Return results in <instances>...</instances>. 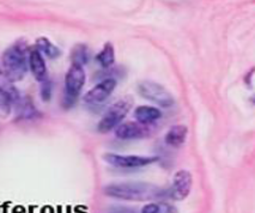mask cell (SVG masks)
<instances>
[{
	"label": "cell",
	"instance_id": "6da1fadb",
	"mask_svg": "<svg viewBox=\"0 0 255 213\" xmlns=\"http://www.w3.org/2000/svg\"><path fill=\"white\" fill-rule=\"evenodd\" d=\"M105 194L109 198L127 201H150L161 199L168 192L149 182L127 181L107 185Z\"/></svg>",
	"mask_w": 255,
	"mask_h": 213
},
{
	"label": "cell",
	"instance_id": "7a4b0ae2",
	"mask_svg": "<svg viewBox=\"0 0 255 213\" xmlns=\"http://www.w3.org/2000/svg\"><path fill=\"white\" fill-rule=\"evenodd\" d=\"M28 47L24 41H17L2 54V72L11 82L23 81L28 72Z\"/></svg>",
	"mask_w": 255,
	"mask_h": 213
},
{
	"label": "cell",
	"instance_id": "3957f363",
	"mask_svg": "<svg viewBox=\"0 0 255 213\" xmlns=\"http://www.w3.org/2000/svg\"><path fill=\"white\" fill-rule=\"evenodd\" d=\"M133 106V101L131 97H125L114 103L111 108L107 110V113L103 115V117L97 125V129L101 133L111 132L112 129L117 128V127L123 122V120L127 116Z\"/></svg>",
	"mask_w": 255,
	"mask_h": 213
},
{
	"label": "cell",
	"instance_id": "277c9868",
	"mask_svg": "<svg viewBox=\"0 0 255 213\" xmlns=\"http://www.w3.org/2000/svg\"><path fill=\"white\" fill-rule=\"evenodd\" d=\"M85 75L84 67L81 65L72 64L69 71L65 76V97L64 102L66 106H71L75 103L77 97L81 94L83 87L85 84Z\"/></svg>",
	"mask_w": 255,
	"mask_h": 213
},
{
	"label": "cell",
	"instance_id": "5b68a950",
	"mask_svg": "<svg viewBox=\"0 0 255 213\" xmlns=\"http://www.w3.org/2000/svg\"><path fill=\"white\" fill-rule=\"evenodd\" d=\"M138 93L143 99L150 101L162 108H169L175 103L173 95L163 85L153 81H143L139 83Z\"/></svg>",
	"mask_w": 255,
	"mask_h": 213
},
{
	"label": "cell",
	"instance_id": "8992f818",
	"mask_svg": "<svg viewBox=\"0 0 255 213\" xmlns=\"http://www.w3.org/2000/svg\"><path fill=\"white\" fill-rule=\"evenodd\" d=\"M105 161L112 167L119 169H137L147 167L158 161L157 156H137V155H119V153H106Z\"/></svg>",
	"mask_w": 255,
	"mask_h": 213
},
{
	"label": "cell",
	"instance_id": "52a82bcc",
	"mask_svg": "<svg viewBox=\"0 0 255 213\" xmlns=\"http://www.w3.org/2000/svg\"><path fill=\"white\" fill-rule=\"evenodd\" d=\"M118 82L114 78H106L99 84H96L93 89L88 91L84 96V102L88 105H101L106 100L109 99V96L114 93L117 88Z\"/></svg>",
	"mask_w": 255,
	"mask_h": 213
},
{
	"label": "cell",
	"instance_id": "ba28073f",
	"mask_svg": "<svg viewBox=\"0 0 255 213\" xmlns=\"http://www.w3.org/2000/svg\"><path fill=\"white\" fill-rule=\"evenodd\" d=\"M192 186H193V179L189 171L179 170L175 173L173 179V187L171 191L168 192V195H170L171 199L181 201L186 199L188 194L191 193Z\"/></svg>",
	"mask_w": 255,
	"mask_h": 213
},
{
	"label": "cell",
	"instance_id": "9c48e42d",
	"mask_svg": "<svg viewBox=\"0 0 255 213\" xmlns=\"http://www.w3.org/2000/svg\"><path fill=\"white\" fill-rule=\"evenodd\" d=\"M149 134V128H146V126L133 121L120 123L115 128V135L121 140H138L146 138Z\"/></svg>",
	"mask_w": 255,
	"mask_h": 213
},
{
	"label": "cell",
	"instance_id": "30bf717a",
	"mask_svg": "<svg viewBox=\"0 0 255 213\" xmlns=\"http://www.w3.org/2000/svg\"><path fill=\"white\" fill-rule=\"evenodd\" d=\"M28 66L30 69L32 76L37 82L43 83L48 79L46 61L40 52L36 48H31L28 53Z\"/></svg>",
	"mask_w": 255,
	"mask_h": 213
},
{
	"label": "cell",
	"instance_id": "8fae6325",
	"mask_svg": "<svg viewBox=\"0 0 255 213\" xmlns=\"http://www.w3.org/2000/svg\"><path fill=\"white\" fill-rule=\"evenodd\" d=\"M162 116V111L152 106H139L134 110V117L140 125H150L155 121L159 120Z\"/></svg>",
	"mask_w": 255,
	"mask_h": 213
},
{
	"label": "cell",
	"instance_id": "7c38bea8",
	"mask_svg": "<svg viewBox=\"0 0 255 213\" xmlns=\"http://www.w3.org/2000/svg\"><path fill=\"white\" fill-rule=\"evenodd\" d=\"M188 128L185 125H175L170 127L164 137V141L170 147H180L186 143Z\"/></svg>",
	"mask_w": 255,
	"mask_h": 213
},
{
	"label": "cell",
	"instance_id": "4fadbf2b",
	"mask_svg": "<svg viewBox=\"0 0 255 213\" xmlns=\"http://www.w3.org/2000/svg\"><path fill=\"white\" fill-rule=\"evenodd\" d=\"M0 93L4 95L10 105H17L22 100L18 89L14 87V83L11 82L2 71H0Z\"/></svg>",
	"mask_w": 255,
	"mask_h": 213
},
{
	"label": "cell",
	"instance_id": "5bb4252c",
	"mask_svg": "<svg viewBox=\"0 0 255 213\" xmlns=\"http://www.w3.org/2000/svg\"><path fill=\"white\" fill-rule=\"evenodd\" d=\"M38 52L41 53V54L46 55L47 58L49 59H54L59 58L61 55V50L58 48V47L55 46V44H53L50 41L48 40L47 37H40L36 40V47H35Z\"/></svg>",
	"mask_w": 255,
	"mask_h": 213
},
{
	"label": "cell",
	"instance_id": "9a60e30c",
	"mask_svg": "<svg viewBox=\"0 0 255 213\" xmlns=\"http://www.w3.org/2000/svg\"><path fill=\"white\" fill-rule=\"evenodd\" d=\"M96 61L103 69H108L115 63V52L114 47L111 42H107L101 52L97 54Z\"/></svg>",
	"mask_w": 255,
	"mask_h": 213
},
{
	"label": "cell",
	"instance_id": "2e32d148",
	"mask_svg": "<svg viewBox=\"0 0 255 213\" xmlns=\"http://www.w3.org/2000/svg\"><path fill=\"white\" fill-rule=\"evenodd\" d=\"M71 59H72V64L84 66L89 63V48L83 43L76 44L75 48L72 49Z\"/></svg>",
	"mask_w": 255,
	"mask_h": 213
},
{
	"label": "cell",
	"instance_id": "e0dca14e",
	"mask_svg": "<svg viewBox=\"0 0 255 213\" xmlns=\"http://www.w3.org/2000/svg\"><path fill=\"white\" fill-rule=\"evenodd\" d=\"M141 213H177V209L168 203H150L144 205Z\"/></svg>",
	"mask_w": 255,
	"mask_h": 213
},
{
	"label": "cell",
	"instance_id": "ac0fdd59",
	"mask_svg": "<svg viewBox=\"0 0 255 213\" xmlns=\"http://www.w3.org/2000/svg\"><path fill=\"white\" fill-rule=\"evenodd\" d=\"M16 106L17 108H18L17 109V110H18V114L20 115V117H23V119H30V117L37 114L34 106H32L31 102H29V101L22 99Z\"/></svg>",
	"mask_w": 255,
	"mask_h": 213
},
{
	"label": "cell",
	"instance_id": "d6986e66",
	"mask_svg": "<svg viewBox=\"0 0 255 213\" xmlns=\"http://www.w3.org/2000/svg\"><path fill=\"white\" fill-rule=\"evenodd\" d=\"M52 89H53V84L52 82L48 81V79L42 83V85H41L40 95L43 102H48V101H50V99H52Z\"/></svg>",
	"mask_w": 255,
	"mask_h": 213
},
{
	"label": "cell",
	"instance_id": "ffe728a7",
	"mask_svg": "<svg viewBox=\"0 0 255 213\" xmlns=\"http://www.w3.org/2000/svg\"><path fill=\"white\" fill-rule=\"evenodd\" d=\"M10 109H11V105L10 102L5 99V96L0 93V113H4V114H8L10 113Z\"/></svg>",
	"mask_w": 255,
	"mask_h": 213
}]
</instances>
